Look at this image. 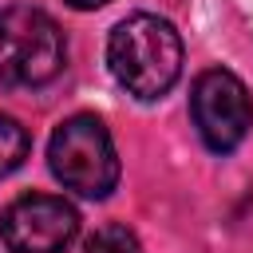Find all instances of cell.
<instances>
[{"label": "cell", "mask_w": 253, "mask_h": 253, "mask_svg": "<svg viewBox=\"0 0 253 253\" xmlns=\"http://www.w3.org/2000/svg\"><path fill=\"white\" fill-rule=\"evenodd\" d=\"M107 67L126 95L158 99L182 75V40L170 20L134 12L123 24H115L107 40Z\"/></svg>", "instance_id": "obj_1"}, {"label": "cell", "mask_w": 253, "mask_h": 253, "mask_svg": "<svg viewBox=\"0 0 253 253\" xmlns=\"http://www.w3.org/2000/svg\"><path fill=\"white\" fill-rule=\"evenodd\" d=\"M67 63V40L59 24L28 4L0 12V83L43 87Z\"/></svg>", "instance_id": "obj_2"}, {"label": "cell", "mask_w": 253, "mask_h": 253, "mask_svg": "<svg viewBox=\"0 0 253 253\" xmlns=\"http://www.w3.org/2000/svg\"><path fill=\"white\" fill-rule=\"evenodd\" d=\"M47 162L51 174L63 182V190L79 198H107L119 182V154L111 130L95 115L63 119L47 142Z\"/></svg>", "instance_id": "obj_3"}, {"label": "cell", "mask_w": 253, "mask_h": 253, "mask_svg": "<svg viewBox=\"0 0 253 253\" xmlns=\"http://www.w3.org/2000/svg\"><path fill=\"white\" fill-rule=\"evenodd\" d=\"M190 115L194 126L202 134V142L217 154H229L245 142L249 126H253V103L245 83L225 71V67H210L194 79L190 91Z\"/></svg>", "instance_id": "obj_4"}, {"label": "cell", "mask_w": 253, "mask_h": 253, "mask_svg": "<svg viewBox=\"0 0 253 253\" xmlns=\"http://www.w3.org/2000/svg\"><path fill=\"white\" fill-rule=\"evenodd\" d=\"M79 233V213L55 194H24L0 213L8 253H63Z\"/></svg>", "instance_id": "obj_5"}, {"label": "cell", "mask_w": 253, "mask_h": 253, "mask_svg": "<svg viewBox=\"0 0 253 253\" xmlns=\"http://www.w3.org/2000/svg\"><path fill=\"white\" fill-rule=\"evenodd\" d=\"M28 150H32L28 130H24L12 115H0V178L12 174V170L28 158Z\"/></svg>", "instance_id": "obj_6"}, {"label": "cell", "mask_w": 253, "mask_h": 253, "mask_svg": "<svg viewBox=\"0 0 253 253\" xmlns=\"http://www.w3.org/2000/svg\"><path fill=\"white\" fill-rule=\"evenodd\" d=\"M83 253H142V245L126 225H103V229H95L87 237Z\"/></svg>", "instance_id": "obj_7"}, {"label": "cell", "mask_w": 253, "mask_h": 253, "mask_svg": "<svg viewBox=\"0 0 253 253\" xmlns=\"http://www.w3.org/2000/svg\"><path fill=\"white\" fill-rule=\"evenodd\" d=\"M67 4H71V8H103L107 0H67Z\"/></svg>", "instance_id": "obj_8"}]
</instances>
